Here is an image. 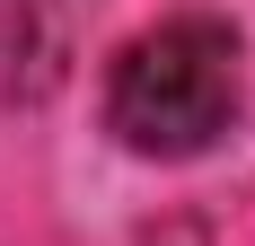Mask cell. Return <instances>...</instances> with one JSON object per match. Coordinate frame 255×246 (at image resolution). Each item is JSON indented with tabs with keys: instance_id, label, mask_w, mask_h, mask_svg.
Masks as SVG:
<instances>
[{
	"instance_id": "7a4b0ae2",
	"label": "cell",
	"mask_w": 255,
	"mask_h": 246,
	"mask_svg": "<svg viewBox=\"0 0 255 246\" xmlns=\"http://www.w3.org/2000/svg\"><path fill=\"white\" fill-rule=\"evenodd\" d=\"M62 35H53V0H0V115L35 106L53 88Z\"/></svg>"
},
{
	"instance_id": "6da1fadb",
	"label": "cell",
	"mask_w": 255,
	"mask_h": 246,
	"mask_svg": "<svg viewBox=\"0 0 255 246\" xmlns=\"http://www.w3.org/2000/svg\"><path fill=\"white\" fill-rule=\"evenodd\" d=\"M247 106V62L220 18H158L106 71V132L132 158H203Z\"/></svg>"
}]
</instances>
